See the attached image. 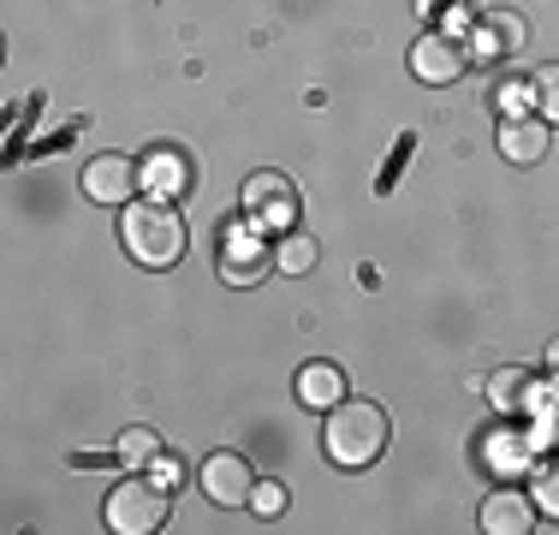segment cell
<instances>
[{
	"mask_svg": "<svg viewBox=\"0 0 559 535\" xmlns=\"http://www.w3.org/2000/svg\"><path fill=\"white\" fill-rule=\"evenodd\" d=\"M417 7H423V12H441V7H447V0H417Z\"/></svg>",
	"mask_w": 559,
	"mask_h": 535,
	"instance_id": "obj_23",
	"label": "cell"
},
{
	"mask_svg": "<svg viewBox=\"0 0 559 535\" xmlns=\"http://www.w3.org/2000/svg\"><path fill=\"white\" fill-rule=\"evenodd\" d=\"M274 268V245L257 233V226H226L221 233V274L226 286H262Z\"/></svg>",
	"mask_w": 559,
	"mask_h": 535,
	"instance_id": "obj_4",
	"label": "cell"
},
{
	"mask_svg": "<svg viewBox=\"0 0 559 535\" xmlns=\"http://www.w3.org/2000/svg\"><path fill=\"white\" fill-rule=\"evenodd\" d=\"M143 185L173 203V197H185V185H191V160H185L179 150H155L150 160H143Z\"/></svg>",
	"mask_w": 559,
	"mask_h": 535,
	"instance_id": "obj_13",
	"label": "cell"
},
{
	"mask_svg": "<svg viewBox=\"0 0 559 535\" xmlns=\"http://www.w3.org/2000/svg\"><path fill=\"white\" fill-rule=\"evenodd\" d=\"M524 19L518 12H488V19H476V43H471V54L476 60H506V54H518L524 48Z\"/></svg>",
	"mask_w": 559,
	"mask_h": 535,
	"instance_id": "obj_10",
	"label": "cell"
},
{
	"mask_svg": "<svg viewBox=\"0 0 559 535\" xmlns=\"http://www.w3.org/2000/svg\"><path fill=\"white\" fill-rule=\"evenodd\" d=\"M530 102H536V84H500L495 90V107H500V119H518V114H530Z\"/></svg>",
	"mask_w": 559,
	"mask_h": 535,
	"instance_id": "obj_19",
	"label": "cell"
},
{
	"mask_svg": "<svg viewBox=\"0 0 559 535\" xmlns=\"http://www.w3.org/2000/svg\"><path fill=\"white\" fill-rule=\"evenodd\" d=\"M530 494H536V506H542V512H548L554 524H559V452L536 464V488H530Z\"/></svg>",
	"mask_w": 559,
	"mask_h": 535,
	"instance_id": "obj_17",
	"label": "cell"
},
{
	"mask_svg": "<svg viewBox=\"0 0 559 535\" xmlns=\"http://www.w3.org/2000/svg\"><path fill=\"white\" fill-rule=\"evenodd\" d=\"M203 494L215 506H250L257 500V471H250L238 452H215V459L203 464Z\"/></svg>",
	"mask_w": 559,
	"mask_h": 535,
	"instance_id": "obj_7",
	"label": "cell"
},
{
	"mask_svg": "<svg viewBox=\"0 0 559 535\" xmlns=\"http://www.w3.org/2000/svg\"><path fill=\"white\" fill-rule=\"evenodd\" d=\"M464 60H471V54H464V43L452 31H423L417 48H411V72H417V84H435V90L459 84Z\"/></svg>",
	"mask_w": 559,
	"mask_h": 535,
	"instance_id": "obj_5",
	"label": "cell"
},
{
	"mask_svg": "<svg viewBox=\"0 0 559 535\" xmlns=\"http://www.w3.org/2000/svg\"><path fill=\"white\" fill-rule=\"evenodd\" d=\"M143 167H131V155H96L84 160V197L90 203H138Z\"/></svg>",
	"mask_w": 559,
	"mask_h": 535,
	"instance_id": "obj_6",
	"label": "cell"
},
{
	"mask_svg": "<svg viewBox=\"0 0 559 535\" xmlns=\"http://www.w3.org/2000/svg\"><path fill=\"white\" fill-rule=\"evenodd\" d=\"M150 476L162 482V488H173V482L185 476V464H173V459H155V464H150Z\"/></svg>",
	"mask_w": 559,
	"mask_h": 535,
	"instance_id": "obj_21",
	"label": "cell"
},
{
	"mask_svg": "<svg viewBox=\"0 0 559 535\" xmlns=\"http://www.w3.org/2000/svg\"><path fill=\"white\" fill-rule=\"evenodd\" d=\"M162 524H167V488L131 471V482H119L108 494V530L114 535H150Z\"/></svg>",
	"mask_w": 559,
	"mask_h": 535,
	"instance_id": "obj_3",
	"label": "cell"
},
{
	"mask_svg": "<svg viewBox=\"0 0 559 535\" xmlns=\"http://www.w3.org/2000/svg\"><path fill=\"white\" fill-rule=\"evenodd\" d=\"M257 506H262V512H286V488H280V482H257Z\"/></svg>",
	"mask_w": 559,
	"mask_h": 535,
	"instance_id": "obj_20",
	"label": "cell"
},
{
	"mask_svg": "<svg viewBox=\"0 0 559 535\" xmlns=\"http://www.w3.org/2000/svg\"><path fill=\"white\" fill-rule=\"evenodd\" d=\"M316 257H322V245H316L310 233H286L274 245V268H280V274H310Z\"/></svg>",
	"mask_w": 559,
	"mask_h": 535,
	"instance_id": "obj_16",
	"label": "cell"
},
{
	"mask_svg": "<svg viewBox=\"0 0 559 535\" xmlns=\"http://www.w3.org/2000/svg\"><path fill=\"white\" fill-rule=\"evenodd\" d=\"M245 209H250V221H257V226H292V214H298V197H292V185L280 179V173H250Z\"/></svg>",
	"mask_w": 559,
	"mask_h": 535,
	"instance_id": "obj_8",
	"label": "cell"
},
{
	"mask_svg": "<svg viewBox=\"0 0 559 535\" xmlns=\"http://www.w3.org/2000/svg\"><path fill=\"white\" fill-rule=\"evenodd\" d=\"M500 155L512 160V167H536L542 155H548V119H500Z\"/></svg>",
	"mask_w": 559,
	"mask_h": 535,
	"instance_id": "obj_9",
	"label": "cell"
},
{
	"mask_svg": "<svg viewBox=\"0 0 559 535\" xmlns=\"http://www.w3.org/2000/svg\"><path fill=\"white\" fill-rule=\"evenodd\" d=\"M483 530H488V535H524V530H536L530 494H518V488H495V494L483 500Z\"/></svg>",
	"mask_w": 559,
	"mask_h": 535,
	"instance_id": "obj_11",
	"label": "cell"
},
{
	"mask_svg": "<svg viewBox=\"0 0 559 535\" xmlns=\"http://www.w3.org/2000/svg\"><path fill=\"white\" fill-rule=\"evenodd\" d=\"M162 459V435L155 428H126L114 447V464H126V471H150V464Z\"/></svg>",
	"mask_w": 559,
	"mask_h": 535,
	"instance_id": "obj_15",
	"label": "cell"
},
{
	"mask_svg": "<svg viewBox=\"0 0 559 535\" xmlns=\"http://www.w3.org/2000/svg\"><path fill=\"white\" fill-rule=\"evenodd\" d=\"M530 399H536V381H530V369H495V374H488V405H495L500 417H512V411H530Z\"/></svg>",
	"mask_w": 559,
	"mask_h": 535,
	"instance_id": "obj_14",
	"label": "cell"
},
{
	"mask_svg": "<svg viewBox=\"0 0 559 535\" xmlns=\"http://www.w3.org/2000/svg\"><path fill=\"white\" fill-rule=\"evenodd\" d=\"M119 238H126L131 262H143V268H173L185 257V221L167 197H138V203H126Z\"/></svg>",
	"mask_w": 559,
	"mask_h": 535,
	"instance_id": "obj_2",
	"label": "cell"
},
{
	"mask_svg": "<svg viewBox=\"0 0 559 535\" xmlns=\"http://www.w3.org/2000/svg\"><path fill=\"white\" fill-rule=\"evenodd\" d=\"M548 369H554V374H559V340H554V345H548Z\"/></svg>",
	"mask_w": 559,
	"mask_h": 535,
	"instance_id": "obj_22",
	"label": "cell"
},
{
	"mask_svg": "<svg viewBox=\"0 0 559 535\" xmlns=\"http://www.w3.org/2000/svg\"><path fill=\"white\" fill-rule=\"evenodd\" d=\"M530 84H536V107H542V119H548V126H559V60H548L536 78H530Z\"/></svg>",
	"mask_w": 559,
	"mask_h": 535,
	"instance_id": "obj_18",
	"label": "cell"
},
{
	"mask_svg": "<svg viewBox=\"0 0 559 535\" xmlns=\"http://www.w3.org/2000/svg\"><path fill=\"white\" fill-rule=\"evenodd\" d=\"M340 399H345V374H340V364H304V369H298V405L334 411Z\"/></svg>",
	"mask_w": 559,
	"mask_h": 535,
	"instance_id": "obj_12",
	"label": "cell"
},
{
	"mask_svg": "<svg viewBox=\"0 0 559 535\" xmlns=\"http://www.w3.org/2000/svg\"><path fill=\"white\" fill-rule=\"evenodd\" d=\"M322 447L340 471H364V464L381 459L388 447V411L369 405V399H340L328 411V428H322Z\"/></svg>",
	"mask_w": 559,
	"mask_h": 535,
	"instance_id": "obj_1",
	"label": "cell"
}]
</instances>
